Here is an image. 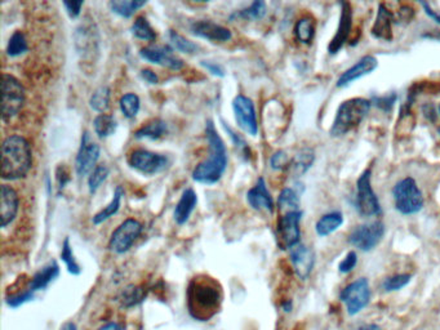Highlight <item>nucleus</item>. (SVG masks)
<instances>
[{
	"label": "nucleus",
	"instance_id": "32",
	"mask_svg": "<svg viewBox=\"0 0 440 330\" xmlns=\"http://www.w3.org/2000/svg\"><path fill=\"white\" fill-rule=\"evenodd\" d=\"M131 33L135 38L145 41H154L158 36L155 28H152V23L145 16H138L132 23Z\"/></svg>",
	"mask_w": 440,
	"mask_h": 330
},
{
	"label": "nucleus",
	"instance_id": "34",
	"mask_svg": "<svg viewBox=\"0 0 440 330\" xmlns=\"http://www.w3.org/2000/svg\"><path fill=\"white\" fill-rule=\"evenodd\" d=\"M268 12L266 3L262 0H256L249 7L241 9L239 12H235L230 18H243V20L258 21L262 20L265 17V14Z\"/></svg>",
	"mask_w": 440,
	"mask_h": 330
},
{
	"label": "nucleus",
	"instance_id": "53",
	"mask_svg": "<svg viewBox=\"0 0 440 330\" xmlns=\"http://www.w3.org/2000/svg\"><path fill=\"white\" fill-rule=\"evenodd\" d=\"M422 114H424V117H426L427 120H430V122H435L436 120V117H438V112L435 110V107H434V105L431 103H425L424 106H422Z\"/></svg>",
	"mask_w": 440,
	"mask_h": 330
},
{
	"label": "nucleus",
	"instance_id": "39",
	"mask_svg": "<svg viewBox=\"0 0 440 330\" xmlns=\"http://www.w3.org/2000/svg\"><path fill=\"white\" fill-rule=\"evenodd\" d=\"M168 36H169V41L172 44L173 49H176L179 52H182V53H186V55H194L199 49V47L195 43L189 41L184 35L179 34V33L174 31V30H169Z\"/></svg>",
	"mask_w": 440,
	"mask_h": 330
},
{
	"label": "nucleus",
	"instance_id": "37",
	"mask_svg": "<svg viewBox=\"0 0 440 330\" xmlns=\"http://www.w3.org/2000/svg\"><path fill=\"white\" fill-rule=\"evenodd\" d=\"M61 260L65 263L66 268H68L69 274L74 276L82 274V267L76 261L75 255H74V252H73V247L70 244L69 238H66L63 243H62Z\"/></svg>",
	"mask_w": 440,
	"mask_h": 330
},
{
	"label": "nucleus",
	"instance_id": "4",
	"mask_svg": "<svg viewBox=\"0 0 440 330\" xmlns=\"http://www.w3.org/2000/svg\"><path fill=\"white\" fill-rule=\"evenodd\" d=\"M372 107L371 100L363 97H355L346 100L340 105L333 124L330 127L332 137H342L347 133L358 128L367 115L370 114Z\"/></svg>",
	"mask_w": 440,
	"mask_h": 330
},
{
	"label": "nucleus",
	"instance_id": "24",
	"mask_svg": "<svg viewBox=\"0 0 440 330\" xmlns=\"http://www.w3.org/2000/svg\"><path fill=\"white\" fill-rule=\"evenodd\" d=\"M197 204H198V195L194 191V188L192 187L186 188L174 208V212H173L174 222L179 226L185 225L186 222L190 220Z\"/></svg>",
	"mask_w": 440,
	"mask_h": 330
},
{
	"label": "nucleus",
	"instance_id": "43",
	"mask_svg": "<svg viewBox=\"0 0 440 330\" xmlns=\"http://www.w3.org/2000/svg\"><path fill=\"white\" fill-rule=\"evenodd\" d=\"M412 280V275L409 274H398V275L390 276V277H386L384 282H382V289L390 293V292H397L400 289L407 287L409 282Z\"/></svg>",
	"mask_w": 440,
	"mask_h": 330
},
{
	"label": "nucleus",
	"instance_id": "58",
	"mask_svg": "<svg viewBox=\"0 0 440 330\" xmlns=\"http://www.w3.org/2000/svg\"><path fill=\"white\" fill-rule=\"evenodd\" d=\"M60 330H78V328H76L75 323L68 321V323H65L62 325L61 329Z\"/></svg>",
	"mask_w": 440,
	"mask_h": 330
},
{
	"label": "nucleus",
	"instance_id": "15",
	"mask_svg": "<svg viewBox=\"0 0 440 330\" xmlns=\"http://www.w3.org/2000/svg\"><path fill=\"white\" fill-rule=\"evenodd\" d=\"M140 55L145 61L150 62L154 65L163 66L173 71H179L184 69L185 62L181 60L179 55L173 53V48L169 46H150L140 50Z\"/></svg>",
	"mask_w": 440,
	"mask_h": 330
},
{
	"label": "nucleus",
	"instance_id": "54",
	"mask_svg": "<svg viewBox=\"0 0 440 330\" xmlns=\"http://www.w3.org/2000/svg\"><path fill=\"white\" fill-rule=\"evenodd\" d=\"M141 78L144 79L145 82L155 85L159 82V76L150 69L141 70Z\"/></svg>",
	"mask_w": 440,
	"mask_h": 330
},
{
	"label": "nucleus",
	"instance_id": "5",
	"mask_svg": "<svg viewBox=\"0 0 440 330\" xmlns=\"http://www.w3.org/2000/svg\"><path fill=\"white\" fill-rule=\"evenodd\" d=\"M392 199L395 209L403 215L419 213L425 204L422 191L412 177H406L395 183L392 187Z\"/></svg>",
	"mask_w": 440,
	"mask_h": 330
},
{
	"label": "nucleus",
	"instance_id": "27",
	"mask_svg": "<svg viewBox=\"0 0 440 330\" xmlns=\"http://www.w3.org/2000/svg\"><path fill=\"white\" fill-rule=\"evenodd\" d=\"M344 225V214L340 211H333L330 213H325L315 223V231L320 238L328 236L337 231L340 227Z\"/></svg>",
	"mask_w": 440,
	"mask_h": 330
},
{
	"label": "nucleus",
	"instance_id": "33",
	"mask_svg": "<svg viewBox=\"0 0 440 330\" xmlns=\"http://www.w3.org/2000/svg\"><path fill=\"white\" fill-rule=\"evenodd\" d=\"M278 209L284 214L300 211V193L290 187L283 188L278 198Z\"/></svg>",
	"mask_w": 440,
	"mask_h": 330
},
{
	"label": "nucleus",
	"instance_id": "52",
	"mask_svg": "<svg viewBox=\"0 0 440 330\" xmlns=\"http://www.w3.org/2000/svg\"><path fill=\"white\" fill-rule=\"evenodd\" d=\"M421 7L424 8V12L426 14L427 17H430L434 22H436L438 25H440V14L438 11H435L431 7V4L430 3H426V1H421L420 3Z\"/></svg>",
	"mask_w": 440,
	"mask_h": 330
},
{
	"label": "nucleus",
	"instance_id": "26",
	"mask_svg": "<svg viewBox=\"0 0 440 330\" xmlns=\"http://www.w3.org/2000/svg\"><path fill=\"white\" fill-rule=\"evenodd\" d=\"M315 33H317V20L313 16L305 14L297 20L295 25V36L297 41L305 46H309L314 41Z\"/></svg>",
	"mask_w": 440,
	"mask_h": 330
},
{
	"label": "nucleus",
	"instance_id": "22",
	"mask_svg": "<svg viewBox=\"0 0 440 330\" xmlns=\"http://www.w3.org/2000/svg\"><path fill=\"white\" fill-rule=\"evenodd\" d=\"M394 23H395L394 14L386 4L381 3L376 20L373 22V26L371 28L372 36L377 41H392L394 38V31H392Z\"/></svg>",
	"mask_w": 440,
	"mask_h": 330
},
{
	"label": "nucleus",
	"instance_id": "28",
	"mask_svg": "<svg viewBox=\"0 0 440 330\" xmlns=\"http://www.w3.org/2000/svg\"><path fill=\"white\" fill-rule=\"evenodd\" d=\"M123 196V187H122V186H117V188H115V191L112 193L110 203L105 206V208H103L100 212H97V213L93 215V218H92L93 225H96V226L103 225V222H106V220H110L111 217H114V215L119 212V209H120Z\"/></svg>",
	"mask_w": 440,
	"mask_h": 330
},
{
	"label": "nucleus",
	"instance_id": "25",
	"mask_svg": "<svg viewBox=\"0 0 440 330\" xmlns=\"http://www.w3.org/2000/svg\"><path fill=\"white\" fill-rule=\"evenodd\" d=\"M315 161V152L310 147H303V150L297 152L295 158L290 160L289 164V172L292 174V177L300 179L303 177L305 173L309 171Z\"/></svg>",
	"mask_w": 440,
	"mask_h": 330
},
{
	"label": "nucleus",
	"instance_id": "3",
	"mask_svg": "<svg viewBox=\"0 0 440 330\" xmlns=\"http://www.w3.org/2000/svg\"><path fill=\"white\" fill-rule=\"evenodd\" d=\"M33 166V151L28 139L20 134L8 136L1 144V179H25Z\"/></svg>",
	"mask_w": 440,
	"mask_h": 330
},
{
	"label": "nucleus",
	"instance_id": "60",
	"mask_svg": "<svg viewBox=\"0 0 440 330\" xmlns=\"http://www.w3.org/2000/svg\"><path fill=\"white\" fill-rule=\"evenodd\" d=\"M438 114H439L440 115V106H439V109H438Z\"/></svg>",
	"mask_w": 440,
	"mask_h": 330
},
{
	"label": "nucleus",
	"instance_id": "50",
	"mask_svg": "<svg viewBox=\"0 0 440 330\" xmlns=\"http://www.w3.org/2000/svg\"><path fill=\"white\" fill-rule=\"evenodd\" d=\"M63 7L66 9V14H69L70 18H78L82 14V8L84 1H63Z\"/></svg>",
	"mask_w": 440,
	"mask_h": 330
},
{
	"label": "nucleus",
	"instance_id": "23",
	"mask_svg": "<svg viewBox=\"0 0 440 330\" xmlns=\"http://www.w3.org/2000/svg\"><path fill=\"white\" fill-rule=\"evenodd\" d=\"M58 275H60V266L55 260H52L46 266H43L39 271L35 272L34 276L28 282V289L33 293L44 290L48 288L51 282H55Z\"/></svg>",
	"mask_w": 440,
	"mask_h": 330
},
{
	"label": "nucleus",
	"instance_id": "30",
	"mask_svg": "<svg viewBox=\"0 0 440 330\" xmlns=\"http://www.w3.org/2000/svg\"><path fill=\"white\" fill-rule=\"evenodd\" d=\"M146 4V0H111L109 8L112 14L123 18H131L140 8L145 7Z\"/></svg>",
	"mask_w": 440,
	"mask_h": 330
},
{
	"label": "nucleus",
	"instance_id": "14",
	"mask_svg": "<svg viewBox=\"0 0 440 330\" xmlns=\"http://www.w3.org/2000/svg\"><path fill=\"white\" fill-rule=\"evenodd\" d=\"M303 211H295L282 214L278 220V238L282 247L292 249L301 243V228L300 222L303 220Z\"/></svg>",
	"mask_w": 440,
	"mask_h": 330
},
{
	"label": "nucleus",
	"instance_id": "45",
	"mask_svg": "<svg viewBox=\"0 0 440 330\" xmlns=\"http://www.w3.org/2000/svg\"><path fill=\"white\" fill-rule=\"evenodd\" d=\"M414 16H416V9L411 4H402L398 8V12L394 14V20L398 25H407L412 22Z\"/></svg>",
	"mask_w": 440,
	"mask_h": 330
},
{
	"label": "nucleus",
	"instance_id": "48",
	"mask_svg": "<svg viewBox=\"0 0 440 330\" xmlns=\"http://www.w3.org/2000/svg\"><path fill=\"white\" fill-rule=\"evenodd\" d=\"M397 100H398V96L395 93H390V95H385V96L374 97L371 101L381 110L390 111L397 102Z\"/></svg>",
	"mask_w": 440,
	"mask_h": 330
},
{
	"label": "nucleus",
	"instance_id": "42",
	"mask_svg": "<svg viewBox=\"0 0 440 330\" xmlns=\"http://www.w3.org/2000/svg\"><path fill=\"white\" fill-rule=\"evenodd\" d=\"M221 123H222L224 129L227 132V134L231 138V141H233V144L236 147V150L241 152L243 158L246 159V160H249V158H251V149H249L247 142L244 141V138L241 137L239 133H236L230 125H227L224 120H221Z\"/></svg>",
	"mask_w": 440,
	"mask_h": 330
},
{
	"label": "nucleus",
	"instance_id": "44",
	"mask_svg": "<svg viewBox=\"0 0 440 330\" xmlns=\"http://www.w3.org/2000/svg\"><path fill=\"white\" fill-rule=\"evenodd\" d=\"M35 293H33L31 290H28V287H26V288L21 290L19 293H14V294L6 297V303H7L8 307L19 309L21 306H23L25 303L33 301Z\"/></svg>",
	"mask_w": 440,
	"mask_h": 330
},
{
	"label": "nucleus",
	"instance_id": "57",
	"mask_svg": "<svg viewBox=\"0 0 440 330\" xmlns=\"http://www.w3.org/2000/svg\"><path fill=\"white\" fill-rule=\"evenodd\" d=\"M282 309L283 311H286V312H290V311H292V309H293V303H292V301H284V302L282 303Z\"/></svg>",
	"mask_w": 440,
	"mask_h": 330
},
{
	"label": "nucleus",
	"instance_id": "47",
	"mask_svg": "<svg viewBox=\"0 0 440 330\" xmlns=\"http://www.w3.org/2000/svg\"><path fill=\"white\" fill-rule=\"evenodd\" d=\"M357 265H358V255L354 250H351L347 255H345L344 260L340 262L338 271L341 274H349L354 268L357 267Z\"/></svg>",
	"mask_w": 440,
	"mask_h": 330
},
{
	"label": "nucleus",
	"instance_id": "46",
	"mask_svg": "<svg viewBox=\"0 0 440 330\" xmlns=\"http://www.w3.org/2000/svg\"><path fill=\"white\" fill-rule=\"evenodd\" d=\"M289 164H290V159L288 158L287 152L279 150V151L274 152L270 158V166L271 169L274 171H284V169H288Z\"/></svg>",
	"mask_w": 440,
	"mask_h": 330
},
{
	"label": "nucleus",
	"instance_id": "8",
	"mask_svg": "<svg viewBox=\"0 0 440 330\" xmlns=\"http://www.w3.org/2000/svg\"><path fill=\"white\" fill-rule=\"evenodd\" d=\"M340 299L345 303L346 311L350 316L358 315L371 301V288L368 279L360 277L346 285L340 293Z\"/></svg>",
	"mask_w": 440,
	"mask_h": 330
},
{
	"label": "nucleus",
	"instance_id": "41",
	"mask_svg": "<svg viewBox=\"0 0 440 330\" xmlns=\"http://www.w3.org/2000/svg\"><path fill=\"white\" fill-rule=\"evenodd\" d=\"M145 298H146L145 289L136 287V285H130L124 289L122 293V304L127 309H131L144 302Z\"/></svg>",
	"mask_w": 440,
	"mask_h": 330
},
{
	"label": "nucleus",
	"instance_id": "59",
	"mask_svg": "<svg viewBox=\"0 0 440 330\" xmlns=\"http://www.w3.org/2000/svg\"><path fill=\"white\" fill-rule=\"evenodd\" d=\"M438 133H439V136H440V127L439 128H438Z\"/></svg>",
	"mask_w": 440,
	"mask_h": 330
},
{
	"label": "nucleus",
	"instance_id": "55",
	"mask_svg": "<svg viewBox=\"0 0 440 330\" xmlns=\"http://www.w3.org/2000/svg\"><path fill=\"white\" fill-rule=\"evenodd\" d=\"M98 330H124L123 326L120 324L117 323H109L106 325H103V328H100Z\"/></svg>",
	"mask_w": 440,
	"mask_h": 330
},
{
	"label": "nucleus",
	"instance_id": "49",
	"mask_svg": "<svg viewBox=\"0 0 440 330\" xmlns=\"http://www.w3.org/2000/svg\"><path fill=\"white\" fill-rule=\"evenodd\" d=\"M200 65H201L209 74H212L214 76H217V78H225V75H226V71L224 69V66L220 65V63H217V62L200 61Z\"/></svg>",
	"mask_w": 440,
	"mask_h": 330
},
{
	"label": "nucleus",
	"instance_id": "51",
	"mask_svg": "<svg viewBox=\"0 0 440 330\" xmlns=\"http://www.w3.org/2000/svg\"><path fill=\"white\" fill-rule=\"evenodd\" d=\"M57 181H58V191L61 193L62 190H63L70 182L69 172H68L66 168L62 166V165H60L58 169H57Z\"/></svg>",
	"mask_w": 440,
	"mask_h": 330
},
{
	"label": "nucleus",
	"instance_id": "6",
	"mask_svg": "<svg viewBox=\"0 0 440 330\" xmlns=\"http://www.w3.org/2000/svg\"><path fill=\"white\" fill-rule=\"evenodd\" d=\"M25 105V88L16 76H1V119L9 122L20 114Z\"/></svg>",
	"mask_w": 440,
	"mask_h": 330
},
{
	"label": "nucleus",
	"instance_id": "9",
	"mask_svg": "<svg viewBox=\"0 0 440 330\" xmlns=\"http://www.w3.org/2000/svg\"><path fill=\"white\" fill-rule=\"evenodd\" d=\"M142 230L144 226L140 220L135 218L124 220L111 234L109 249L115 255L127 253L140 238V235L142 234Z\"/></svg>",
	"mask_w": 440,
	"mask_h": 330
},
{
	"label": "nucleus",
	"instance_id": "56",
	"mask_svg": "<svg viewBox=\"0 0 440 330\" xmlns=\"http://www.w3.org/2000/svg\"><path fill=\"white\" fill-rule=\"evenodd\" d=\"M355 330H381V328L376 324H368V325H362V326H359L358 329Z\"/></svg>",
	"mask_w": 440,
	"mask_h": 330
},
{
	"label": "nucleus",
	"instance_id": "2",
	"mask_svg": "<svg viewBox=\"0 0 440 330\" xmlns=\"http://www.w3.org/2000/svg\"><path fill=\"white\" fill-rule=\"evenodd\" d=\"M206 138L208 142V158L197 165L193 171V179L203 185L217 183L226 171L227 158L226 144L221 138L212 120H206Z\"/></svg>",
	"mask_w": 440,
	"mask_h": 330
},
{
	"label": "nucleus",
	"instance_id": "16",
	"mask_svg": "<svg viewBox=\"0 0 440 330\" xmlns=\"http://www.w3.org/2000/svg\"><path fill=\"white\" fill-rule=\"evenodd\" d=\"M341 6V16L338 22V28L335 36L332 38L328 46V53L330 55H337L345 44L349 43L352 34V8L349 1H340Z\"/></svg>",
	"mask_w": 440,
	"mask_h": 330
},
{
	"label": "nucleus",
	"instance_id": "10",
	"mask_svg": "<svg viewBox=\"0 0 440 330\" xmlns=\"http://www.w3.org/2000/svg\"><path fill=\"white\" fill-rule=\"evenodd\" d=\"M385 233V225L381 220L360 225L351 231L349 243L362 252H371L382 241Z\"/></svg>",
	"mask_w": 440,
	"mask_h": 330
},
{
	"label": "nucleus",
	"instance_id": "29",
	"mask_svg": "<svg viewBox=\"0 0 440 330\" xmlns=\"http://www.w3.org/2000/svg\"><path fill=\"white\" fill-rule=\"evenodd\" d=\"M167 131H168V127L164 120L154 119L152 122L142 125L141 128H138L137 131L135 132V138L155 141V139L163 137Z\"/></svg>",
	"mask_w": 440,
	"mask_h": 330
},
{
	"label": "nucleus",
	"instance_id": "38",
	"mask_svg": "<svg viewBox=\"0 0 440 330\" xmlns=\"http://www.w3.org/2000/svg\"><path fill=\"white\" fill-rule=\"evenodd\" d=\"M120 111L127 119H135L141 109V100L136 93H125L119 101Z\"/></svg>",
	"mask_w": 440,
	"mask_h": 330
},
{
	"label": "nucleus",
	"instance_id": "31",
	"mask_svg": "<svg viewBox=\"0 0 440 330\" xmlns=\"http://www.w3.org/2000/svg\"><path fill=\"white\" fill-rule=\"evenodd\" d=\"M93 129H95L97 137L101 139L111 137L117 129V119L112 115L100 114L93 120Z\"/></svg>",
	"mask_w": 440,
	"mask_h": 330
},
{
	"label": "nucleus",
	"instance_id": "7",
	"mask_svg": "<svg viewBox=\"0 0 440 330\" xmlns=\"http://www.w3.org/2000/svg\"><path fill=\"white\" fill-rule=\"evenodd\" d=\"M357 209L363 217L381 215L382 208L377 193L372 187V169H365L357 181Z\"/></svg>",
	"mask_w": 440,
	"mask_h": 330
},
{
	"label": "nucleus",
	"instance_id": "40",
	"mask_svg": "<svg viewBox=\"0 0 440 330\" xmlns=\"http://www.w3.org/2000/svg\"><path fill=\"white\" fill-rule=\"evenodd\" d=\"M109 176H110V168L108 165H97L93 172L88 176V190L90 195H95L100 190V187L105 183L106 179H109Z\"/></svg>",
	"mask_w": 440,
	"mask_h": 330
},
{
	"label": "nucleus",
	"instance_id": "18",
	"mask_svg": "<svg viewBox=\"0 0 440 330\" xmlns=\"http://www.w3.org/2000/svg\"><path fill=\"white\" fill-rule=\"evenodd\" d=\"M290 262L296 275L301 280H306L315 266V253L311 247L305 244H297L296 247L289 249Z\"/></svg>",
	"mask_w": 440,
	"mask_h": 330
},
{
	"label": "nucleus",
	"instance_id": "20",
	"mask_svg": "<svg viewBox=\"0 0 440 330\" xmlns=\"http://www.w3.org/2000/svg\"><path fill=\"white\" fill-rule=\"evenodd\" d=\"M20 198L12 186H0V226L6 228L17 217Z\"/></svg>",
	"mask_w": 440,
	"mask_h": 330
},
{
	"label": "nucleus",
	"instance_id": "12",
	"mask_svg": "<svg viewBox=\"0 0 440 330\" xmlns=\"http://www.w3.org/2000/svg\"><path fill=\"white\" fill-rule=\"evenodd\" d=\"M100 156H101L100 144L90 138L88 132H84L75 159V171L78 177L83 179L93 172Z\"/></svg>",
	"mask_w": 440,
	"mask_h": 330
},
{
	"label": "nucleus",
	"instance_id": "13",
	"mask_svg": "<svg viewBox=\"0 0 440 330\" xmlns=\"http://www.w3.org/2000/svg\"><path fill=\"white\" fill-rule=\"evenodd\" d=\"M233 111L236 124L241 131L256 137L258 133V123L253 101L244 95H238L233 100Z\"/></svg>",
	"mask_w": 440,
	"mask_h": 330
},
{
	"label": "nucleus",
	"instance_id": "17",
	"mask_svg": "<svg viewBox=\"0 0 440 330\" xmlns=\"http://www.w3.org/2000/svg\"><path fill=\"white\" fill-rule=\"evenodd\" d=\"M190 33L212 43H225L233 38V33L229 28L211 20L194 21L190 25Z\"/></svg>",
	"mask_w": 440,
	"mask_h": 330
},
{
	"label": "nucleus",
	"instance_id": "35",
	"mask_svg": "<svg viewBox=\"0 0 440 330\" xmlns=\"http://www.w3.org/2000/svg\"><path fill=\"white\" fill-rule=\"evenodd\" d=\"M111 90L108 85L98 87L90 98V106L92 110L105 114V111L110 106Z\"/></svg>",
	"mask_w": 440,
	"mask_h": 330
},
{
	"label": "nucleus",
	"instance_id": "1",
	"mask_svg": "<svg viewBox=\"0 0 440 330\" xmlns=\"http://www.w3.org/2000/svg\"><path fill=\"white\" fill-rule=\"evenodd\" d=\"M224 290L220 282L209 275L194 276L186 289V306L190 316L208 321L220 312Z\"/></svg>",
	"mask_w": 440,
	"mask_h": 330
},
{
	"label": "nucleus",
	"instance_id": "19",
	"mask_svg": "<svg viewBox=\"0 0 440 330\" xmlns=\"http://www.w3.org/2000/svg\"><path fill=\"white\" fill-rule=\"evenodd\" d=\"M377 68H379V61L374 55H365L358 62H355L351 68L345 70L344 73L338 78L336 87L345 88V87L350 85L351 82L359 80L360 78L370 75Z\"/></svg>",
	"mask_w": 440,
	"mask_h": 330
},
{
	"label": "nucleus",
	"instance_id": "36",
	"mask_svg": "<svg viewBox=\"0 0 440 330\" xmlns=\"http://www.w3.org/2000/svg\"><path fill=\"white\" fill-rule=\"evenodd\" d=\"M7 55L12 58L16 57H20V55H25L28 50V41L25 38V34L17 30L14 31L12 36L9 38L7 44Z\"/></svg>",
	"mask_w": 440,
	"mask_h": 330
},
{
	"label": "nucleus",
	"instance_id": "21",
	"mask_svg": "<svg viewBox=\"0 0 440 330\" xmlns=\"http://www.w3.org/2000/svg\"><path fill=\"white\" fill-rule=\"evenodd\" d=\"M247 201L249 206L255 211L268 212L270 214L274 213L276 203H274L271 193L268 191L266 181L263 177L257 179L256 185L248 191Z\"/></svg>",
	"mask_w": 440,
	"mask_h": 330
},
{
	"label": "nucleus",
	"instance_id": "11",
	"mask_svg": "<svg viewBox=\"0 0 440 330\" xmlns=\"http://www.w3.org/2000/svg\"><path fill=\"white\" fill-rule=\"evenodd\" d=\"M128 164L131 165L132 169L142 173L145 176H155L164 171L169 164V160L163 154L137 149L131 152Z\"/></svg>",
	"mask_w": 440,
	"mask_h": 330
}]
</instances>
